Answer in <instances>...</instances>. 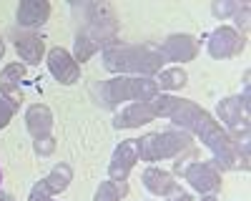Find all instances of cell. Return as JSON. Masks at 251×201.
<instances>
[{
    "mask_svg": "<svg viewBox=\"0 0 251 201\" xmlns=\"http://www.w3.org/2000/svg\"><path fill=\"white\" fill-rule=\"evenodd\" d=\"M126 191H128V184L126 181H100V186L93 196V201H121V196H126Z\"/></svg>",
    "mask_w": 251,
    "mask_h": 201,
    "instance_id": "19",
    "label": "cell"
},
{
    "mask_svg": "<svg viewBox=\"0 0 251 201\" xmlns=\"http://www.w3.org/2000/svg\"><path fill=\"white\" fill-rule=\"evenodd\" d=\"M103 68L116 75H143L153 78L163 71V55L156 43H121L116 40L113 46L100 50Z\"/></svg>",
    "mask_w": 251,
    "mask_h": 201,
    "instance_id": "2",
    "label": "cell"
},
{
    "mask_svg": "<svg viewBox=\"0 0 251 201\" xmlns=\"http://www.w3.org/2000/svg\"><path fill=\"white\" fill-rule=\"evenodd\" d=\"M96 103L106 111H116L121 103H136V100H151L158 96L156 78L143 75H113L106 83L91 88Z\"/></svg>",
    "mask_w": 251,
    "mask_h": 201,
    "instance_id": "3",
    "label": "cell"
},
{
    "mask_svg": "<svg viewBox=\"0 0 251 201\" xmlns=\"http://www.w3.org/2000/svg\"><path fill=\"white\" fill-rule=\"evenodd\" d=\"M178 174H183V178L191 184V189L203 194V196L216 194L221 189V174L211 166V161H191Z\"/></svg>",
    "mask_w": 251,
    "mask_h": 201,
    "instance_id": "5",
    "label": "cell"
},
{
    "mask_svg": "<svg viewBox=\"0 0 251 201\" xmlns=\"http://www.w3.org/2000/svg\"><path fill=\"white\" fill-rule=\"evenodd\" d=\"M33 149H35V153H38V156H50V153L55 151V141H53L50 136L38 138L35 144H33Z\"/></svg>",
    "mask_w": 251,
    "mask_h": 201,
    "instance_id": "23",
    "label": "cell"
},
{
    "mask_svg": "<svg viewBox=\"0 0 251 201\" xmlns=\"http://www.w3.org/2000/svg\"><path fill=\"white\" fill-rule=\"evenodd\" d=\"M48 68H50V75L60 86H73L80 80V66L75 63V58L66 48H50Z\"/></svg>",
    "mask_w": 251,
    "mask_h": 201,
    "instance_id": "10",
    "label": "cell"
},
{
    "mask_svg": "<svg viewBox=\"0 0 251 201\" xmlns=\"http://www.w3.org/2000/svg\"><path fill=\"white\" fill-rule=\"evenodd\" d=\"M25 126H28V133L35 141L50 136V128H53V113H50V108L43 106V103H33L25 111Z\"/></svg>",
    "mask_w": 251,
    "mask_h": 201,
    "instance_id": "15",
    "label": "cell"
},
{
    "mask_svg": "<svg viewBox=\"0 0 251 201\" xmlns=\"http://www.w3.org/2000/svg\"><path fill=\"white\" fill-rule=\"evenodd\" d=\"M50 18V3L48 0H23L15 10V20L23 30H35L46 25Z\"/></svg>",
    "mask_w": 251,
    "mask_h": 201,
    "instance_id": "11",
    "label": "cell"
},
{
    "mask_svg": "<svg viewBox=\"0 0 251 201\" xmlns=\"http://www.w3.org/2000/svg\"><path fill=\"white\" fill-rule=\"evenodd\" d=\"M163 60L171 63H188L199 55V40L191 33H171L169 38L158 46Z\"/></svg>",
    "mask_w": 251,
    "mask_h": 201,
    "instance_id": "7",
    "label": "cell"
},
{
    "mask_svg": "<svg viewBox=\"0 0 251 201\" xmlns=\"http://www.w3.org/2000/svg\"><path fill=\"white\" fill-rule=\"evenodd\" d=\"M71 10L75 20V38L71 55L80 66L118 40V18L113 8L106 3H73Z\"/></svg>",
    "mask_w": 251,
    "mask_h": 201,
    "instance_id": "1",
    "label": "cell"
},
{
    "mask_svg": "<svg viewBox=\"0 0 251 201\" xmlns=\"http://www.w3.org/2000/svg\"><path fill=\"white\" fill-rule=\"evenodd\" d=\"M141 178H143V186L153 196H171L178 189V184L174 181V174L166 169H158V166H149Z\"/></svg>",
    "mask_w": 251,
    "mask_h": 201,
    "instance_id": "14",
    "label": "cell"
},
{
    "mask_svg": "<svg viewBox=\"0 0 251 201\" xmlns=\"http://www.w3.org/2000/svg\"><path fill=\"white\" fill-rule=\"evenodd\" d=\"M239 5L241 3H236V0H216V3H211V13H214V18L226 20V18H234Z\"/></svg>",
    "mask_w": 251,
    "mask_h": 201,
    "instance_id": "21",
    "label": "cell"
},
{
    "mask_svg": "<svg viewBox=\"0 0 251 201\" xmlns=\"http://www.w3.org/2000/svg\"><path fill=\"white\" fill-rule=\"evenodd\" d=\"M28 201H53V196L46 191L43 181H38V184L30 189V196H28Z\"/></svg>",
    "mask_w": 251,
    "mask_h": 201,
    "instance_id": "24",
    "label": "cell"
},
{
    "mask_svg": "<svg viewBox=\"0 0 251 201\" xmlns=\"http://www.w3.org/2000/svg\"><path fill=\"white\" fill-rule=\"evenodd\" d=\"M25 75V66L23 63H8L3 71H0V93L5 98H13V93L18 91L20 80Z\"/></svg>",
    "mask_w": 251,
    "mask_h": 201,
    "instance_id": "17",
    "label": "cell"
},
{
    "mask_svg": "<svg viewBox=\"0 0 251 201\" xmlns=\"http://www.w3.org/2000/svg\"><path fill=\"white\" fill-rule=\"evenodd\" d=\"M0 178H3V174H0Z\"/></svg>",
    "mask_w": 251,
    "mask_h": 201,
    "instance_id": "29",
    "label": "cell"
},
{
    "mask_svg": "<svg viewBox=\"0 0 251 201\" xmlns=\"http://www.w3.org/2000/svg\"><path fill=\"white\" fill-rule=\"evenodd\" d=\"M249 15H251V5H249V3H241L239 10L234 13V23H236L234 30H236L244 40L249 38Z\"/></svg>",
    "mask_w": 251,
    "mask_h": 201,
    "instance_id": "20",
    "label": "cell"
},
{
    "mask_svg": "<svg viewBox=\"0 0 251 201\" xmlns=\"http://www.w3.org/2000/svg\"><path fill=\"white\" fill-rule=\"evenodd\" d=\"M18 100L15 98H0V128H5L10 121H13V116L18 113Z\"/></svg>",
    "mask_w": 251,
    "mask_h": 201,
    "instance_id": "22",
    "label": "cell"
},
{
    "mask_svg": "<svg viewBox=\"0 0 251 201\" xmlns=\"http://www.w3.org/2000/svg\"><path fill=\"white\" fill-rule=\"evenodd\" d=\"M3 53H5V43L0 40V58H3Z\"/></svg>",
    "mask_w": 251,
    "mask_h": 201,
    "instance_id": "28",
    "label": "cell"
},
{
    "mask_svg": "<svg viewBox=\"0 0 251 201\" xmlns=\"http://www.w3.org/2000/svg\"><path fill=\"white\" fill-rule=\"evenodd\" d=\"M141 144V161H163V158H178L186 151H194V136L186 131L169 128L158 133H146L138 138Z\"/></svg>",
    "mask_w": 251,
    "mask_h": 201,
    "instance_id": "4",
    "label": "cell"
},
{
    "mask_svg": "<svg viewBox=\"0 0 251 201\" xmlns=\"http://www.w3.org/2000/svg\"><path fill=\"white\" fill-rule=\"evenodd\" d=\"M216 116H219V121L224 124L226 131H231V128H239V126L249 124V108L241 103V98H234V96L219 100Z\"/></svg>",
    "mask_w": 251,
    "mask_h": 201,
    "instance_id": "13",
    "label": "cell"
},
{
    "mask_svg": "<svg viewBox=\"0 0 251 201\" xmlns=\"http://www.w3.org/2000/svg\"><path fill=\"white\" fill-rule=\"evenodd\" d=\"M156 121V111L151 100H136V103H126L116 116H113V128L128 131V128H141L143 124Z\"/></svg>",
    "mask_w": 251,
    "mask_h": 201,
    "instance_id": "9",
    "label": "cell"
},
{
    "mask_svg": "<svg viewBox=\"0 0 251 201\" xmlns=\"http://www.w3.org/2000/svg\"><path fill=\"white\" fill-rule=\"evenodd\" d=\"M141 161V144L138 138H128L123 144L116 146L113 156H111V164H108V178L111 181H126L131 174V169Z\"/></svg>",
    "mask_w": 251,
    "mask_h": 201,
    "instance_id": "6",
    "label": "cell"
},
{
    "mask_svg": "<svg viewBox=\"0 0 251 201\" xmlns=\"http://www.w3.org/2000/svg\"><path fill=\"white\" fill-rule=\"evenodd\" d=\"M244 48H246V40L228 25H219L211 35H208V53H211V58H216V60L234 58Z\"/></svg>",
    "mask_w": 251,
    "mask_h": 201,
    "instance_id": "8",
    "label": "cell"
},
{
    "mask_svg": "<svg viewBox=\"0 0 251 201\" xmlns=\"http://www.w3.org/2000/svg\"><path fill=\"white\" fill-rule=\"evenodd\" d=\"M13 46H15L18 55L23 58L28 66H38L40 58H43V53H46L43 35H38L33 30H15L13 33Z\"/></svg>",
    "mask_w": 251,
    "mask_h": 201,
    "instance_id": "12",
    "label": "cell"
},
{
    "mask_svg": "<svg viewBox=\"0 0 251 201\" xmlns=\"http://www.w3.org/2000/svg\"><path fill=\"white\" fill-rule=\"evenodd\" d=\"M201 201H219L214 194H206V196H201Z\"/></svg>",
    "mask_w": 251,
    "mask_h": 201,
    "instance_id": "27",
    "label": "cell"
},
{
    "mask_svg": "<svg viewBox=\"0 0 251 201\" xmlns=\"http://www.w3.org/2000/svg\"><path fill=\"white\" fill-rule=\"evenodd\" d=\"M0 201H15V196L5 194V191H0Z\"/></svg>",
    "mask_w": 251,
    "mask_h": 201,
    "instance_id": "26",
    "label": "cell"
},
{
    "mask_svg": "<svg viewBox=\"0 0 251 201\" xmlns=\"http://www.w3.org/2000/svg\"><path fill=\"white\" fill-rule=\"evenodd\" d=\"M156 83H158V91H181L188 83V73L181 66L163 68L158 73V78H156Z\"/></svg>",
    "mask_w": 251,
    "mask_h": 201,
    "instance_id": "18",
    "label": "cell"
},
{
    "mask_svg": "<svg viewBox=\"0 0 251 201\" xmlns=\"http://www.w3.org/2000/svg\"><path fill=\"white\" fill-rule=\"evenodd\" d=\"M171 201H194V199H191V194H186V191L176 189V191L171 194Z\"/></svg>",
    "mask_w": 251,
    "mask_h": 201,
    "instance_id": "25",
    "label": "cell"
},
{
    "mask_svg": "<svg viewBox=\"0 0 251 201\" xmlns=\"http://www.w3.org/2000/svg\"><path fill=\"white\" fill-rule=\"evenodd\" d=\"M71 181H73V169L68 166V164H55L53 169H50V174L43 178V186H46V191L50 194V196H55V194H63L68 186H71Z\"/></svg>",
    "mask_w": 251,
    "mask_h": 201,
    "instance_id": "16",
    "label": "cell"
}]
</instances>
